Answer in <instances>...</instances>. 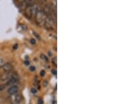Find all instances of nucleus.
I'll return each instance as SVG.
<instances>
[{"instance_id": "nucleus-14", "label": "nucleus", "mask_w": 127, "mask_h": 104, "mask_svg": "<svg viewBox=\"0 0 127 104\" xmlns=\"http://www.w3.org/2000/svg\"><path fill=\"white\" fill-rule=\"evenodd\" d=\"M30 70H31V71H34V70H35V68L34 66H31V68H30Z\"/></svg>"}, {"instance_id": "nucleus-11", "label": "nucleus", "mask_w": 127, "mask_h": 104, "mask_svg": "<svg viewBox=\"0 0 127 104\" xmlns=\"http://www.w3.org/2000/svg\"><path fill=\"white\" fill-rule=\"evenodd\" d=\"M31 43L32 44H35V43H36L35 40H34V39H32L31 40Z\"/></svg>"}, {"instance_id": "nucleus-16", "label": "nucleus", "mask_w": 127, "mask_h": 104, "mask_svg": "<svg viewBox=\"0 0 127 104\" xmlns=\"http://www.w3.org/2000/svg\"><path fill=\"white\" fill-rule=\"evenodd\" d=\"M31 91L32 92V93H36L37 90L36 89H35L34 88H32V89H31Z\"/></svg>"}, {"instance_id": "nucleus-18", "label": "nucleus", "mask_w": 127, "mask_h": 104, "mask_svg": "<svg viewBox=\"0 0 127 104\" xmlns=\"http://www.w3.org/2000/svg\"><path fill=\"white\" fill-rule=\"evenodd\" d=\"M17 47H18V44H15L14 46V49H17Z\"/></svg>"}, {"instance_id": "nucleus-7", "label": "nucleus", "mask_w": 127, "mask_h": 104, "mask_svg": "<svg viewBox=\"0 0 127 104\" xmlns=\"http://www.w3.org/2000/svg\"><path fill=\"white\" fill-rule=\"evenodd\" d=\"M2 69H3V70L5 71L6 72H10V71L13 69V65H12V64L10 63H5L3 65Z\"/></svg>"}, {"instance_id": "nucleus-6", "label": "nucleus", "mask_w": 127, "mask_h": 104, "mask_svg": "<svg viewBox=\"0 0 127 104\" xmlns=\"http://www.w3.org/2000/svg\"><path fill=\"white\" fill-rule=\"evenodd\" d=\"M18 82V77H13V78H11V79H10L9 80L6 82V84L7 85V86H14L17 82Z\"/></svg>"}, {"instance_id": "nucleus-9", "label": "nucleus", "mask_w": 127, "mask_h": 104, "mask_svg": "<svg viewBox=\"0 0 127 104\" xmlns=\"http://www.w3.org/2000/svg\"><path fill=\"white\" fill-rule=\"evenodd\" d=\"M52 63L55 65V66L57 65V58L56 57H54L52 60Z\"/></svg>"}, {"instance_id": "nucleus-1", "label": "nucleus", "mask_w": 127, "mask_h": 104, "mask_svg": "<svg viewBox=\"0 0 127 104\" xmlns=\"http://www.w3.org/2000/svg\"><path fill=\"white\" fill-rule=\"evenodd\" d=\"M35 17V21H36L37 23L40 25H44L45 20L47 16L43 13L42 9H38Z\"/></svg>"}, {"instance_id": "nucleus-20", "label": "nucleus", "mask_w": 127, "mask_h": 104, "mask_svg": "<svg viewBox=\"0 0 127 104\" xmlns=\"http://www.w3.org/2000/svg\"><path fill=\"white\" fill-rule=\"evenodd\" d=\"M25 64H26V65H29V63H28V61H26V62H25Z\"/></svg>"}, {"instance_id": "nucleus-19", "label": "nucleus", "mask_w": 127, "mask_h": 104, "mask_svg": "<svg viewBox=\"0 0 127 104\" xmlns=\"http://www.w3.org/2000/svg\"><path fill=\"white\" fill-rule=\"evenodd\" d=\"M47 82L45 81V82H44V86H47Z\"/></svg>"}, {"instance_id": "nucleus-2", "label": "nucleus", "mask_w": 127, "mask_h": 104, "mask_svg": "<svg viewBox=\"0 0 127 104\" xmlns=\"http://www.w3.org/2000/svg\"><path fill=\"white\" fill-rule=\"evenodd\" d=\"M55 24V21L50 16H47L45 20L44 25L46 29L47 30H53L54 29V25Z\"/></svg>"}, {"instance_id": "nucleus-15", "label": "nucleus", "mask_w": 127, "mask_h": 104, "mask_svg": "<svg viewBox=\"0 0 127 104\" xmlns=\"http://www.w3.org/2000/svg\"><path fill=\"white\" fill-rule=\"evenodd\" d=\"M4 87L5 86H4V85H0V91L3 90V89H4Z\"/></svg>"}, {"instance_id": "nucleus-13", "label": "nucleus", "mask_w": 127, "mask_h": 104, "mask_svg": "<svg viewBox=\"0 0 127 104\" xmlns=\"http://www.w3.org/2000/svg\"><path fill=\"white\" fill-rule=\"evenodd\" d=\"M45 70H42L40 72V75L41 76H44L45 75Z\"/></svg>"}, {"instance_id": "nucleus-12", "label": "nucleus", "mask_w": 127, "mask_h": 104, "mask_svg": "<svg viewBox=\"0 0 127 104\" xmlns=\"http://www.w3.org/2000/svg\"><path fill=\"white\" fill-rule=\"evenodd\" d=\"M41 58L43 59H45V61H47V58H46V56H45V55L43 54H41Z\"/></svg>"}, {"instance_id": "nucleus-4", "label": "nucleus", "mask_w": 127, "mask_h": 104, "mask_svg": "<svg viewBox=\"0 0 127 104\" xmlns=\"http://www.w3.org/2000/svg\"><path fill=\"white\" fill-rule=\"evenodd\" d=\"M17 77V75H16V74H14V72H7L4 73L1 77V80H2V81H8L10 79H11V78H13V77Z\"/></svg>"}, {"instance_id": "nucleus-3", "label": "nucleus", "mask_w": 127, "mask_h": 104, "mask_svg": "<svg viewBox=\"0 0 127 104\" xmlns=\"http://www.w3.org/2000/svg\"><path fill=\"white\" fill-rule=\"evenodd\" d=\"M10 100L13 104H19L22 101V96L17 93V94H13V95H11Z\"/></svg>"}, {"instance_id": "nucleus-5", "label": "nucleus", "mask_w": 127, "mask_h": 104, "mask_svg": "<svg viewBox=\"0 0 127 104\" xmlns=\"http://www.w3.org/2000/svg\"><path fill=\"white\" fill-rule=\"evenodd\" d=\"M18 91V87L16 85H14V86H11L9 88L7 92L9 94V95H13V94H17Z\"/></svg>"}, {"instance_id": "nucleus-8", "label": "nucleus", "mask_w": 127, "mask_h": 104, "mask_svg": "<svg viewBox=\"0 0 127 104\" xmlns=\"http://www.w3.org/2000/svg\"><path fill=\"white\" fill-rule=\"evenodd\" d=\"M31 14H32V17H33V16H35V15H36L37 12V11H38V6L36 4H33L31 6Z\"/></svg>"}, {"instance_id": "nucleus-10", "label": "nucleus", "mask_w": 127, "mask_h": 104, "mask_svg": "<svg viewBox=\"0 0 127 104\" xmlns=\"http://www.w3.org/2000/svg\"><path fill=\"white\" fill-rule=\"evenodd\" d=\"M33 34H34V35H35V37H36L37 39V40H40V35L37 34V33H36V32H33Z\"/></svg>"}, {"instance_id": "nucleus-17", "label": "nucleus", "mask_w": 127, "mask_h": 104, "mask_svg": "<svg viewBox=\"0 0 127 104\" xmlns=\"http://www.w3.org/2000/svg\"><path fill=\"white\" fill-rule=\"evenodd\" d=\"M52 72L54 75H56V74H57V71H56L55 70H52Z\"/></svg>"}]
</instances>
